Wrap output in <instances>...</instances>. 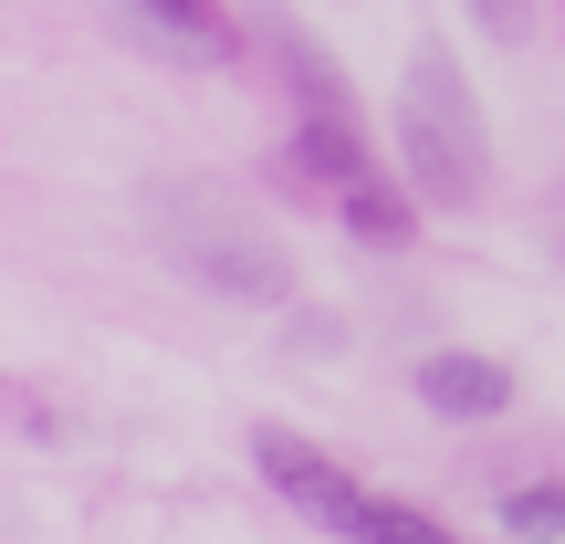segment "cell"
Wrapping results in <instances>:
<instances>
[{"label": "cell", "instance_id": "30bf717a", "mask_svg": "<svg viewBox=\"0 0 565 544\" xmlns=\"http://www.w3.org/2000/svg\"><path fill=\"white\" fill-rule=\"evenodd\" d=\"M471 21H482V32H503V42H524V21H534V0H471Z\"/></svg>", "mask_w": 565, "mask_h": 544}, {"label": "cell", "instance_id": "6da1fadb", "mask_svg": "<svg viewBox=\"0 0 565 544\" xmlns=\"http://www.w3.org/2000/svg\"><path fill=\"white\" fill-rule=\"evenodd\" d=\"M147 221H158L168 263L200 273L210 294H231V303H282V294H294L282 242L252 221L242 200H231V189H210V179H158V189H147Z\"/></svg>", "mask_w": 565, "mask_h": 544}, {"label": "cell", "instance_id": "52a82bcc", "mask_svg": "<svg viewBox=\"0 0 565 544\" xmlns=\"http://www.w3.org/2000/svg\"><path fill=\"white\" fill-rule=\"evenodd\" d=\"M492 503H503V534H524V544L565 534V482H524V492H492Z\"/></svg>", "mask_w": 565, "mask_h": 544}, {"label": "cell", "instance_id": "8992f818", "mask_svg": "<svg viewBox=\"0 0 565 544\" xmlns=\"http://www.w3.org/2000/svg\"><path fill=\"white\" fill-rule=\"evenodd\" d=\"M335 200H345V231H356V242H377V252H398V242H408V200H398V189L345 179Z\"/></svg>", "mask_w": 565, "mask_h": 544}, {"label": "cell", "instance_id": "9c48e42d", "mask_svg": "<svg viewBox=\"0 0 565 544\" xmlns=\"http://www.w3.org/2000/svg\"><path fill=\"white\" fill-rule=\"evenodd\" d=\"M137 11H147V21H168V32H179V42H200V53H221V42H231L210 0H137Z\"/></svg>", "mask_w": 565, "mask_h": 544}, {"label": "cell", "instance_id": "7a4b0ae2", "mask_svg": "<svg viewBox=\"0 0 565 544\" xmlns=\"http://www.w3.org/2000/svg\"><path fill=\"white\" fill-rule=\"evenodd\" d=\"M398 168H408V200L429 210H471L482 200V105H471L461 63L440 42L408 53V84H398Z\"/></svg>", "mask_w": 565, "mask_h": 544}, {"label": "cell", "instance_id": "5b68a950", "mask_svg": "<svg viewBox=\"0 0 565 544\" xmlns=\"http://www.w3.org/2000/svg\"><path fill=\"white\" fill-rule=\"evenodd\" d=\"M419 408H440V419H503L513 408V366L471 356V345H440V356H419Z\"/></svg>", "mask_w": 565, "mask_h": 544}, {"label": "cell", "instance_id": "ba28073f", "mask_svg": "<svg viewBox=\"0 0 565 544\" xmlns=\"http://www.w3.org/2000/svg\"><path fill=\"white\" fill-rule=\"evenodd\" d=\"M345 544H461L450 524H429V513H408V503H377V492H366V513H356V534Z\"/></svg>", "mask_w": 565, "mask_h": 544}, {"label": "cell", "instance_id": "277c9868", "mask_svg": "<svg viewBox=\"0 0 565 544\" xmlns=\"http://www.w3.org/2000/svg\"><path fill=\"white\" fill-rule=\"evenodd\" d=\"M282 63H294V105H303V168H324L335 189L366 179V137H356V116H345V84L324 74L294 32H282Z\"/></svg>", "mask_w": 565, "mask_h": 544}, {"label": "cell", "instance_id": "3957f363", "mask_svg": "<svg viewBox=\"0 0 565 544\" xmlns=\"http://www.w3.org/2000/svg\"><path fill=\"white\" fill-rule=\"evenodd\" d=\"M252 461H263V482L282 492V503L303 513V524H324V534H356V513H366V492L345 482L324 450H303L294 429H252Z\"/></svg>", "mask_w": 565, "mask_h": 544}]
</instances>
